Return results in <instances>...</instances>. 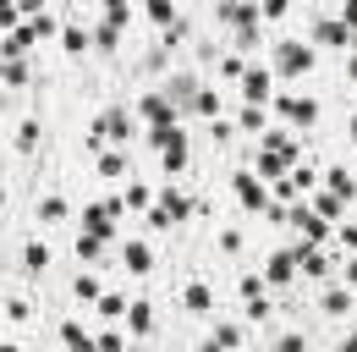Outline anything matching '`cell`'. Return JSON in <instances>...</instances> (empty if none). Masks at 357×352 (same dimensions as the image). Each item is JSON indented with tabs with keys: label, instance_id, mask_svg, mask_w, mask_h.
<instances>
[{
	"label": "cell",
	"instance_id": "cell-10",
	"mask_svg": "<svg viewBox=\"0 0 357 352\" xmlns=\"http://www.w3.org/2000/svg\"><path fill=\"white\" fill-rule=\"evenodd\" d=\"M121 259H127V270H132V275H149V270H154V248H149L143 237H132V242L121 248Z\"/></svg>",
	"mask_w": 357,
	"mask_h": 352
},
{
	"label": "cell",
	"instance_id": "cell-39",
	"mask_svg": "<svg viewBox=\"0 0 357 352\" xmlns=\"http://www.w3.org/2000/svg\"><path fill=\"white\" fill-rule=\"evenodd\" d=\"M220 254H242V231H220Z\"/></svg>",
	"mask_w": 357,
	"mask_h": 352
},
{
	"label": "cell",
	"instance_id": "cell-25",
	"mask_svg": "<svg viewBox=\"0 0 357 352\" xmlns=\"http://www.w3.org/2000/svg\"><path fill=\"white\" fill-rule=\"evenodd\" d=\"M236 127L242 132H264V105H248V110L236 116Z\"/></svg>",
	"mask_w": 357,
	"mask_h": 352
},
{
	"label": "cell",
	"instance_id": "cell-6",
	"mask_svg": "<svg viewBox=\"0 0 357 352\" xmlns=\"http://www.w3.org/2000/svg\"><path fill=\"white\" fill-rule=\"evenodd\" d=\"M291 259H297V275H308V281H324V275H330V254H324V248H308V242H303Z\"/></svg>",
	"mask_w": 357,
	"mask_h": 352
},
{
	"label": "cell",
	"instance_id": "cell-45",
	"mask_svg": "<svg viewBox=\"0 0 357 352\" xmlns=\"http://www.w3.org/2000/svg\"><path fill=\"white\" fill-rule=\"evenodd\" d=\"M198 352H220V347H215V342H204V347H198Z\"/></svg>",
	"mask_w": 357,
	"mask_h": 352
},
{
	"label": "cell",
	"instance_id": "cell-5",
	"mask_svg": "<svg viewBox=\"0 0 357 352\" xmlns=\"http://www.w3.org/2000/svg\"><path fill=\"white\" fill-rule=\"evenodd\" d=\"M291 231H303V237H308V248H319V242L330 237V226H324V220L313 215L308 204H297V210H291Z\"/></svg>",
	"mask_w": 357,
	"mask_h": 352
},
{
	"label": "cell",
	"instance_id": "cell-36",
	"mask_svg": "<svg viewBox=\"0 0 357 352\" xmlns=\"http://www.w3.org/2000/svg\"><path fill=\"white\" fill-rule=\"evenodd\" d=\"M209 138H215V143H231V138H236V122H225V116H220V122L209 127Z\"/></svg>",
	"mask_w": 357,
	"mask_h": 352
},
{
	"label": "cell",
	"instance_id": "cell-18",
	"mask_svg": "<svg viewBox=\"0 0 357 352\" xmlns=\"http://www.w3.org/2000/svg\"><path fill=\"white\" fill-rule=\"evenodd\" d=\"M160 166H165V171H171V176H176L181 166H187V132H181L176 143H165V149H160Z\"/></svg>",
	"mask_w": 357,
	"mask_h": 352
},
{
	"label": "cell",
	"instance_id": "cell-37",
	"mask_svg": "<svg viewBox=\"0 0 357 352\" xmlns=\"http://www.w3.org/2000/svg\"><path fill=\"white\" fill-rule=\"evenodd\" d=\"M242 72H248V61H242V55H225V61H220V78H242Z\"/></svg>",
	"mask_w": 357,
	"mask_h": 352
},
{
	"label": "cell",
	"instance_id": "cell-16",
	"mask_svg": "<svg viewBox=\"0 0 357 352\" xmlns=\"http://www.w3.org/2000/svg\"><path fill=\"white\" fill-rule=\"evenodd\" d=\"M127 325H132V336H149V330H154V303L137 298V303L127 308Z\"/></svg>",
	"mask_w": 357,
	"mask_h": 352
},
{
	"label": "cell",
	"instance_id": "cell-42",
	"mask_svg": "<svg viewBox=\"0 0 357 352\" xmlns=\"http://www.w3.org/2000/svg\"><path fill=\"white\" fill-rule=\"evenodd\" d=\"M335 242H341V248H352V254H357V226H341V237H335Z\"/></svg>",
	"mask_w": 357,
	"mask_h": 352
},
{
	"label": "cell",
	"instance_id": "cell-38",
	"mask_svg": "<svg viewBox=\"0 0 357 352\" xmlns=\"http://www.w3.org/2000/svg\"><path fill=\"white\" fill-rule=\"evenodd\" d=\"M99 171H105V176H121V171H127V160H121V154H99Z\"/></svg>",
	"mask_w": 357,
	"mask_h": 352
},
{
	"label": "cell",
	"instance_id": "cell-29",
	"mask_svg": "<svg viewBox=\"0 0 357 352\" xmlns=\"http://www.w3.org/2000/svg\"><path fill=\"white\" fill-rule=\"evenodd\" d=\"M39 220H66V198H55V193L39 198Z\"/></svg>",
	"mask_w": 357,
	"mask_h": 352
},
{
	"label": "cell",
	"instance_id": "cell-8",
	"mask_svg": "<svg viewBox=\"0 0 357 352\" xmlns=\"http://www.w3.org/2000/svg\"><path fill=\"white\" fill-rule=\"evenodd\" d=\"M160 210H165V215H171V226H176V220H187V215H192V198L181 193L176 182H165V187H160Z\"/></svg>",
	"mask_w": 357,
	"mask_h": 352
},
{
	"label": "cell",
	"instance_id": "cell-1",
	"mask_svg": "<svg viewBox=\"0 0 357 352\" xmlns=\"http://www.w3.org/2000/svg\"><path fill=\"white\" fill-rule=\"evenodd\" d=\"M275 66H280V72H291V78H297V72H308V66H313V44L280 39V44H275Z\"/></svg>",
	"mask_w": 357,
	"mask_h": 352
},
{
	"label": "cell",
	"instance_id": "cell-41",
	"mask_svg": "<svg viewBox=\"0 0 357 352\" xmlns=\"http://www.w3.org/2000/svg\"><path fill=\"white\" fill-rule=\"evenodd\" d=\"M341 281H347V292H352V286H357V254H352V259H347V264H341Z\"/></svg>",
	"mask_w": 357,
	"mask_h": 352
},
{
	"label": "cell",
	"instance_id": "cell-31",
	"mask_svg": "<svg viewBox=\"0 0 357 352\" xmlns=\"http://www.w3.org/2000/svg\"><path fill=\"white\" fill-rule=\"evenodd\" d=\"M121 204H127V210H149V204H154V193H149V187H127V193H121Z\"/></svg>",
	"mask_w": 357,
	"mask_h": 352
},
{
	"label": "cell",
	"instance_id": "cell-33",
	"mask_svg": "<svg viewBox=\"0 0 357 352\" xmlns=\"http://www.w3.org/2000/svg\"><path fill=\"white\" fill-rule=\"evenodd\" d=\"M6 319H17V325H22V319H33L28 298H6Z\"/></svg>",
	"mask_w": 357,
	"mask_h": 352
},
{
	"label": "cell",
	"instance_id": "cell-12",
	"mask_svg": "<svg viewBox=\"0 0 357 352\" xmlns=\"http://www.w3.org/2000/svg\"><path fill=\"white\" fill-rule=\"evenodd\" d=\"M324 187H330L341 204H347V198H357V182H352V171H347V166H330V171H324Z\"/></svg>",
	"mask_w": 357,
	"mask_h": 352
},
{
	"label": "cell",
	"instance_id": "cell-13",
	"mask_svg": "<svg viewBox=\"0 0 357 352\" xmlns=\"http://www.w3.org/2000/svg\"><path fill=\"white\" fill-rule=\"evenodd\" d=\"M313 39H319V44H347L352 34L341 28V17H319V22H313Z\"/></svg>",
	"mask_w": 357,
	"mask_h": 352
},
{
	"label": "cell",
	"instance_id": "cell-7",
	"mask_svg": "<svg viewBox=\"0 0 357 352\" xmlns=\"http://www.w3.org/2000/svg\"><path fill=\"white\" fill-rule=\"evenodd\" d=\"M280 116H291L297 127H313V122H319V99H303V94H286V99H280Z\"/></svg>",
	"mask_w": 357,
	"mask_h": 352
},
{
	"label": "cell",
	"instance_id": "cell-26",
	"mask_svg": "<svg viewBox=\"0 0 357 352\" xmlns=\"http://www.w3.org/2000/svg\"><path fill=\"white\" fill-rule=\"evenodd\" d=\"M72 298H77V303H93V298H99V281H93V275H77V281H72Z\"/></svg>",
	"mask_w": 357,
	"mask_h": 352
},
{
	"label": "cell",
	"instance_id": "cell-11",
	"mask_svg": "<svg viewBox=\"0 0 357 352\" xmlns=\"http://www.w3.org/2000/svg\"><path fill=\"white\" fill-rule=\"evenodd\" d=\"M308 210H313V215H319V220H324V226H330V220H341V215H347V204H341L335 193H319V187H313V193H308Z\"/></svg>",
	"mask_w": 357,
	"mask_h": 352
},
{
	"label": "cell",
	"instance_id": "cell-3",
	"mask_svg": "<svg viewBox=\"0 0 357 352\" xmlns=\"http://www.w3.org/2000/svg\"><path fill=\"white\" fill-rule=\"evenodd\" d=\"M269 88H275V72L259 66V61H248V72H242V99H248V105H264Z\"/></svg>",
	"mask_w": 357,
	"mask_h": 352
},
{
	"label": "cell",
	"instance_id": "cell-28",
	"mask_svg": "<svg viewBox=\"0 0 357 352\" xmlns=\"http://www.w3.org/2000/svg\"><path fill=\"white\" fill-rule=\"evenodd\" d=\"M127 22H132V11H127L121 0H110V6H105V28H127Z\"/></svg>",
	"mask_w": 357,
	"mask_h": 352
},
{
	"label": "cell",
	"instance_id": "cell-27",
	"mask_svg": "<svg viewBox=\"0 0 357 352\" xmlns=\"http://www.w3.org/2000/svg\"><path fill=\"white\" fill-rule=\"evenodd\" d=\"M99 314H105V319H127V298H121V292L99 298Z\"/></svg>",
	"mask_w": 357,
	"mask_h": 352
},
{
	"label": "cell",
	"instance_id": "cell-34",
	"mask_svg": "<svg viewBox=\"0 0 357 352\" xmlns=\"http://www.w3.org/2000/svg\"><path fill=\"white\" fill-rule=\"evenodd\" d=\"M93 352H127V342L116 330H105V336H93Z\"/></svg>",
	"mask_w": 357,
	"mask_h": 352
},
{
	"label": "cell",
	"instance_id": "cell-40",
	"mask_svg": "<svg viewBox=\"0 0 357 352\" xmlns=\"http://www.w3.org/2000/svg\"><path fill=\"white\" fill-rule=\"evenodd\" d=\"M17 17H22V6H6L0 0V28H17Z\"/></svg>",
	"mask_w": 357,
	"mask_h": 352
},
{
	"label": "cell",
	"instance_id": "cell-22",
	"mask_svg": "<svg viewBox=\"0 0 357 352\" xmlns=\"http://www.w3.org/2000/svg\"><path fill=\"white\" fill-rule=\"evenodd\" d=\"M149 22H160V28H176L181 17H176V6H171V0H149Z\"/></svg>",
	"mask_w": 357,
	"mask_h": 352
},
{
	"label": "cell",
	"instance_id": "cell-32",
	"mask_svg": "<svg viewBox=\"0 0 357 352\" xmlns=\"http://www.w3.org/2000/svg\"><path fill=\"white\" fill-rule=\"evenodd\" d=\"M61 39H66V50H72V55H77V50H89V34H83L77 22H66V34H61Z\"/></svg>",
	"mask_w": 357,
	"mask_h": 352
},
{
	"label": "cell",
	"instance_id": "cell-2",
	"mask_svg": "<svg viewBox=\"0 0 357 352\" xmlns=\"http://www.w3.org/2000/svg\"><path fill=\"white\" fill-rule=\"evenodd\" d=\"M137 116H143V122H154V132L176 127V105H171L165 94H143V99H137Z\"/></svg>",
	"mask_w": 357,
	"mask_h": 352
},
{
	"label": "cell",
	"instance_id": "cell-9",
	"mask_svg": "<svg viewBox=\"0 0 357 352\" xmlns=\"http://www.w3.org/2000/svg\"><path fill=\"white\" fill-rule=\"evenodd\" d=\"M231 182H236V198H242L248 210H259V215H264V204H269V198H264V187H259V176H253V171H236Z\"/></svg>",
	"mask_w": 357,
	"mask_h": 352
},
{
	"label": "cell",
	"instance_id": "cell-44",
	"mask_svg": "<svg viewBox=\"0 0 357 352\" xmlns=\"http://www.w3.org/2000/svg\"><path fill=\"white\" fill-rule=\"evenodd\" d=\"M0 352H22V347H17V342H0Z\"/></svg>",
	"mask_w": 357,
	"mask_h": 352
},
{
	"label": "cell",
	"instance_id": "cell-30",
	"mask_svg": "<svg viewBox=\"0 0 357 352\" xmlns=\"http://www.w3.org/2000/svg\"><path fill=\"white\" fill-rule=\"evenodd\" d=\"M242 298L248 303H264L269 292H264V275H242Z\"/></svg>",
	"mask_w": 357,
	"mask_h": 352
},
{
	"label": "cell",
	"instance_id": "cell-43",
	"mask_svg": "<svg viewBox=\"0 0 357 352\" xmlns=\"http://www.w3.org/2000/svg\"><path fill=\"white\" fill-rule=\"evenodd\" d=\"M347 78H357V55H347Z\"/></svg>",
	"mask_w": 357,
	"mask_h": 352
},
{
	"label": "cell",
	"instance_id": "cell-19",
	"mask_svg": "<svg viewBox=\"0 0 357 352\" xmlns=\"http://www.w3.org/2000/svg\"><path fill=\"white\" fill-rule=\"evenodd\" d=\"M209 342H215L220 352H236V347H242V325H231V319H225V325H215V336H209Z\"/></svg>",
	"mask_w": 357,
	"mask_h": 352
},
{
	"label": "cell",
	"instance_id": "cell-15",
	"mask_svg": "<svg viewBox=\"0 0 357 352\" xmlns=\"http://www.w3.org/2000/svg\"><path fill=\"white\" fill-rule=\"evenodd\" d=\"M61 342H66V352H93V336L77 325V319H66V325H61Z\"/></svg>",
	"mask_w": 357,
	"mask_h": 352
},
{
	"label": "cell",
	"instance_id": "cell-17",
	"mask_svg": "<svg viewBox=\"0 0 357 352\" xmlns=\"http://www.w3.org/2000/svg\"><path fill=\"white\" fill-rule=\"evenodd\" d=\"M319 308H324V314H330V319H341V314H347V308H352V292H347V286H330V292H324V298H319Z\"/></svg>",
	"mask_w": 357,
	"mask_h": 352
},
{
	"label": "cell",
	"instance_id": "cell-23",
	"mask_svg": "<svg viewBox=\"0 0 357 352\" xmlns=\"http://www.w3.org/2000/svg\"><path fill=\"white\" fill-rule=\"evenodd\" d=\"M39 116H28V122H22V127H17V149H39Z\"/></svg>",
	"mask_w": 357,
	"mask_h": 352
},
{
	"label": "cell",
	"instance_id": "cell-35",
	"mask_svg": "<svg viewBox=\"0 0 357 352\" xmlns=\"http://www.w3.org/2000/svg\"><path fill=\"white\" fill-rule=\"evenodd\" d=\"M275 352H308V336H297V330H291V336H280V342H275Z\"/></svg>",
	"mask_w": 357,
	"mask_h": 352
},
{
	"label": "cell",
	"instance_id": "cell-20",
	"mask_svg": "<svg viewBox=\"0 0 357 352\" xmlns=\"http://www.w3.org/2000/svg\"><path fill=\"white\" fill-rule=\"evenodd\" d=\"M22 264H28V275H45L50 270V248L45 242H28V248H22Z\"/></svg>",
	"mask_w": 357,
	"mask_h": 352
},
{
	"label": "cell",
	"instance_id": "cell-4",
	"mask_svg": "<svg viewBox=\"0 0 357 352\" xmlns=\"http://www.w3.org/2000/svg\"><path fill=\"white\" fill-rule=\"evenodd\" d=\"M93 138H110V143H132V116L116 105V110H105L99 116V127H93Z\"/></svg>",
	"mask_w": 357,
	"mask_h": 352
},
{
	"label": "cell",
	"instance_id": "cell-14",
	"mask_svg": "<svg viewBox=\"0 0 357 352\" xmlns=\"http://www.w3.org/2000/svg\"><path fill=\"white\" fill-rule=\"evenodd\" d=\"M297 275V259L291 254H269V270H264V281H275V286H286Z\"/></svg>",
	"mask_w": 357,
	"mask_h": 352
},
{
	"label": "cell",
	"instance_id": "cell-21",
	"mask_svg": "<svg viewBox=\"0 0 357 352\" xmlns=\"http://www.w3.org/2000/svg\"><path fill=\"white\" fill-rule=\"evenodd\" d=\"M181 303L192 308V314H209V308H215V298H209V286H204V281H192V286H187V298H181Z\"/></svg>",
	"mask_w": 357,
	"mask_h": 352
},
{
	"label": "cell",
	"instance_id": "cell-46",
	"mask_svg": "<svg viewBox=\"0 0 357 352\" xmlns=\"http://www.w3.org/2000/svg\"><path fill=\"white\" fill-rule=\"evenodd\" d=\"M127 352H149V347H127Z\"/></svg>",
	"mask_w": 357,
	"mask_h": 352
},
{
	"label": "cell",
	"instance_id": "cell-24",
	"mask_svg": "<svg viewBox=\"0 0 357 352\" xmlns=\"http://www.w3.org/2000/svg\"><path fill=\"white\" fill-rule=\"evenodd\" d=\"M99 254H105V242H99V237H89V231H77V259H83V264H93Z\"/></svg>",
	"mask_w": 357,
	"mask_h": 352
}]
</instances>
